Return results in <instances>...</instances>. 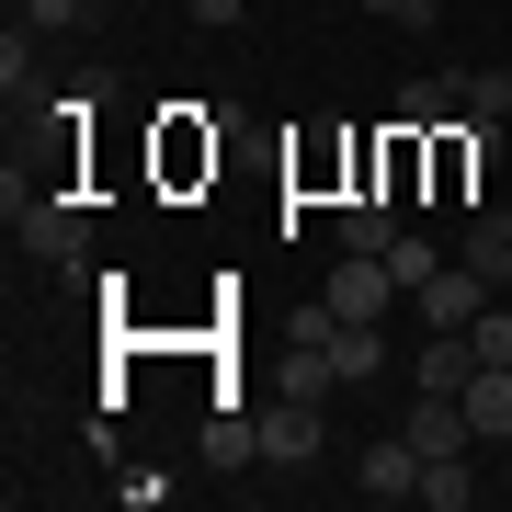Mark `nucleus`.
Wrapping results in <instances>:
<instances>
[{
  "mask_svg": "<svg viewBox=\"0 0 512 512\" xmlns=\"http://www.w3.org/2000/svg\"><path fill=\"white\" fill-rule=\"evenodd\" d=\"M0 205H12V239H23L35 262H80V251H92V205H80V194H46V183H23V171H12Z\"/></svg>",
  "mask_w": 512,
  "mask_h": 512,
  "instance_id": "obj_1",
  "label": "nucleus"
},
{
  "mask_svg": "<svg viewBox=\"0 0 512 512\" xmlns=\"http://www.w3.org/2000/svg\"><path fill=\"white\" fill-rule=\"evenodd\" d=\"M410 387H444V399H467V387H478V342H467V330H421Z\"/></svg>",
  "mask_w": 512,
  "mask_h": 512,
  "instance_id": "obj_5",
  "label": "nucleus"
},
{
  "mask_svg": "<svg viewBox=\"0 0 512 512\" xmlns=\"http://www.w3.org/2000/svg\"><path fill=\"white\" fill-rule=\"evenodd\" d=\"M330 376H342V387H376V376H387V330H376V319H342V342H330Z\"/></svg>",
  "mask_w": 512,
  "mask_h": 512,
  "instance_id": "obj_8",
  "label": "nucleus"
},
{
  "mask_svg": "<svg viewBox=\"0 0 512 512\" xmlns=\"http://www.w3.org/2000/svg\"><path fill=\"white\" fill-rule=\"evenodd\" d=\"M251 421H262V467H308L319 456V399H308V387H274Z\"/></svg>",
  "mask_w": 512,
  "mask_h": 512,
  "instance_id": "obj_2",
  "label": "nucleus"
},
{
  "mask_svg": "<svg viewBox=\"0 0 512 512\" xmlns=\"http://www.w3.org/2000/svg\"><path fill=\"white\" fill-rule=\"evenodd\" d=\"M387 239H399V205H387V194H353L342 205V251H387Z\"/></svg>",
  "mask_w": 512,
  "mask_h": 512,
  "instance_id": "obj_11",
  "label": "nucleus"
},
{
  "mask_svg": "<svg viewBox=\"0 0 512 512\" xmlns=\"http://www.w3.org/2000/svg\"><path fill=\"white\" fill-rule=\"evenodd\" d=\"M387 274H399V296H421V285L444 274V251H433V239H410V228H399V239H387Z\"/></svg>",
  "mask_w": 512,
  "mask_h": 512,
  "instance_id": "obj_13",
  "label": "nucleus"
},
{
  "mask_svg": "<svg viewBox=\"0 0 512 512\" xmlns=\"http://www.w3.org/2000/svg\"><path fill=\"white\" fill-rule=\"evenodd\" d=\"M365 12L387 23V35H433V23H444V0H365Z\"/></svg>",
  "mask_w": 512,
  "mask_h": 512,
  "instance_id": "obj_17",
  "label": "nucleus"
},
{
  "mask_svg": "<svg viewBox=\"0 0 512 512\" xmlns=\"http://www.w3.org/2000/svg\"><path fill=\"white\" fill-rule=\"evenodd\" d=\"M183 12H194V23H239L251 0H183Z\"/></svg>",
  "mask_w": 512,
  "mask_h": 512,
  "instance_id": "obj_18",
  "label": "nucleus"
},
{
  "mask_svg": "<svg viewBox=\"0 0 512 512\" xmlns=\"http://www.w3.org/2000/svg\"><path fill=\"white\" fill-rule=\"evenodd\" d=\"M467 421H478V444H501V433H512V365H478V387H467Z\"/></svg>",
  "mask_w": 512,
  "mask_h": 512,
  "instance_id": "obj_10",
  "label": "nucleus"
},
{
  "mask_svg": "<svg viewBox=\"0 0 512 512\" xmlns=\"http://www.w3.org/2000/svg\"><path fill=\"white\" fill-rule=\"evenodd\" d=\"M467 342H478V365H512V296H490V308H478Z\"/></svg>",
  "mask_w": 512,
  "mask_h": 512,
  "instance_id": "obj_15",
  "label": "nucleus"
},
{
  "mask_svg": "<svg viewBox=\"0 0 512 512\" xmlns=\"http://www.w3.org/2000/svg\"><path fill=\"white\" fill-rule=\"evenodd\" d=\"M421 467H433V456H421L410 433H376L365 467H353V490H365V501H421Z\"/></svg>",
  "mask_w": 512,
  "mask_h": 512,
  "instance_id": "obj_4",
  "label": "nucleus"
},
{
  "mask_svg": "<svg viewBox=\"0 0 512 512\" xmlns=\"http://www.w3.org/2000/svg\"><path fill=\"white\" fill-rule=\"evenodd\" d=\"M92 23V0H23V35H80Z\"/></svg>",
  "mask_w": 512,
  "mask_h": 512,
  "instance_id": "obj_16",
  "label": "nucleus"
},
{
  "mask_svg": "<svg viewBox=\"0 0 512 512\" xmlns=\"http://www.w3.org/2000/svg\"><path fill=\"white\" fill-rule=\"evenodd\" d=\"M387 296H399L387 251H342V274H330V308H342V319H387Z\"/></svg>",
  "mask_w": 512,
  "mask_h": 512,
  "instance_id": "obj_6",
  "label": "nucleus"
},
{
  "mask_svg": "<svg viewBox=\"0 0 512 512\" xmlns=\"http://www.w3.org/2000/svg\"><path fill=\"white\" fill-rule=\"evenodd\" d=\"M421 501H433V512H467L478 501V456H433V467H421Z\"/></svg>",
  "mask_w": 512,
  "mask_h": 512,
  "instance_id": "obj_12",
  "label": "nucleus"
},
{
  "mask_svg": "<svg viewBox=\"0 0 512 512\" xmlns=\"http://www.w3.org/2000/svg\"><path fill=\"white\" fill-rule=\"evenodd\" d=\"M490 296H501V285L478 274V262H444V274L410 296V308H421V330H478V308H490Z\"/></svg>",
  "mask_w": 512,
  "mask_h": 512,
  "instance_id": "obj_3",
  "label": "nucleus"
},
{
  "mask_svg": "<svg viewBox=\"0 0 512 512\" xmlns=\"http://www.w3.org/2000/svg\"><path fill=\"white\" fill-rule=\"evenodd\" d=\"M456 262H478L490 285H512V217H501V205H467V239H456Z\"/></svg>",
  "mask_w": 512,
  "mask_h": 512,
  "instance_id": "obj_7",
  "label": "nucleus"
},
{
  "mask_svg": "<svg viewBox=\"0 0 512 512\" xmlns=\"http://www.w3.org/2000/svg\"><path fill=\"white\" fill-rule=\"evenodd\" d=\"M456 103H467L456 80H410V92L387 103V114H399V137H433V126H444V114H456Z\"/></svg>",
  "mask_w": 512,
  "mask_h": 512,
  "instance_id": "obj_9",
  "label": "nucleus"
},
{
  "mask_svg": "<svg viewBox=\"0 0 512 512\" xmlns=\"http://www.w3.org/2000/svg\"><path fill=\"white\" fill-rule=\"evenodd\" d=\"M456 92H467V114L501 126V114H512V69H456Z\"/></svg>",
  "mask_w": 512,
  "mask_h": 512,
  "instance_id": "obj_14",
  "label": "nucleus"
}]
</instances>
